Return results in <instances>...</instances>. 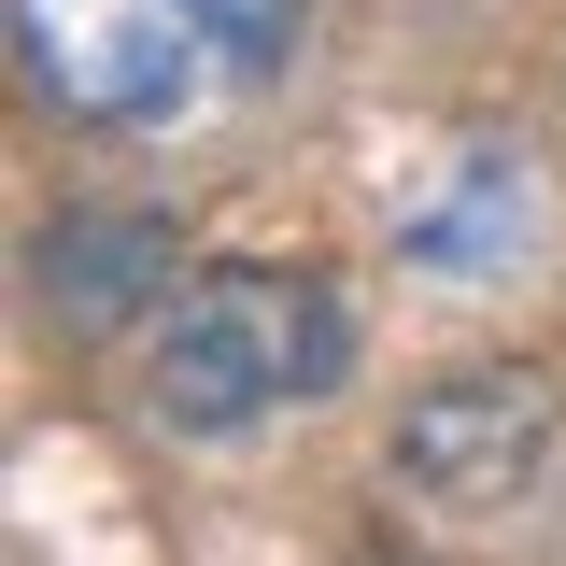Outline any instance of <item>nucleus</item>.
<instances>
[{
	"instance_id": "f257e3e1",
	"label": "nucleus",
	"mask_w": 566,
	"mask_h": 566,
	"mask_svg": "<svg viewBox=\"0 0 566 566\" xmlns=\"http://www.w3.org/2000/svg\"><path fill=\"white\" fill-rule=\"evenodd\" d=\"M297 0H14V71L71 128H170L283 57Z\"/></svg>"
},
{
	"instance_id": "f03ea898",
	"label": "nucleus",
	"mask_w": 566,
	"mask_h": 566,
	"mask_svg": "<svg viewBox=\"0 0 566 566\" xmlns=\"http://www.w3.org/2000/svg\"><path fill=\"white\" fill-rule=\"evenodd\" d=\"M354 354V312L326 270L297 255H227L199 270L170 312H156V354H142V397L185 424V439H241L270 411H312Z\"/></svg>"
},
{
	"instance_id": "7ed1b4c3",
	"label": "nucleus",
	"mask_w": 566,
	"mask_h": 566,
	"mask_svg": "<svg viewBox=\"0 0 566 566\" xmlns=\"http://www.w3.org/2000/svg\"><path fill=\"white\" fill-rule=\"evenodd\" d=\"M553 453V368H453L397 411V482L439 510V524H482L538 482Z\"/></svg>"
},
{
	"instance_id": "20e7f679",
	"label": "nucleus",
	"mask_w": 566,
	"mask_h": 566,
	"mask_svg": "<svg viewBox=\"0 0 566 566\" xmlns=\"http://www.w3.org/2000/svg\"><path fill=\"white\" fill-rule=\"evenodd\" d=\"M29 270H43V312H71V326H114L142 283H170V227H156V212H71Z\"/></svg>"
}]
</instances>
